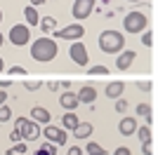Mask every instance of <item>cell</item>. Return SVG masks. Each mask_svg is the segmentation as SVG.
<instances>
[{
	"label": "cell",
	"instance_id": "1",
	"mask_svg": "<svg viewBox=\"0 0 158 155\" xmlns=\"http://www.w3.org/2000/svg\"><path fill=\"white\" fill-rule=\"evenodd\" d=\"M57 54H59V47H57V42H54L52 38H47V35L38 38V40L31 45V57L35 59V61H40V64L52 61Z\"/></svg>",
	"mask_w": 158,
	"mask_h": 155
},
{
	"label": "cell",
	"instance_id": "2",
	"mask_svg": "<svg viewBox=\"0 0 158 155\" xmlns=\"http://www.w3.org/2000/svg\"><path fill=\"white\" fill-rule=\"evenodd\" d=\"M99 50L104 52V54H118V52L125 50V38H123V33L120 31H102L99 33Z\"/></svg>",
	"mask_w": 158,
	"mask_h": 155
},
{
	"label": "cell",
	"instance_id": "3",
	"mask_svg": "<svg viewBox=\"0 0 158 155\" xmlns=\"http://www.w3.org/2000/svg\"><path fill=\"white\" fill-rule=\"evenodd\" d=\"M14 132L21 136V141H35V139L43 134L40 125L33 122V120H26V117H17V122H14Z\"/></svg>",
	"mask_w": 158,
	"mask_h": 155
},
{
	"label": "cell",
	"instance_id": "4",
	"mask_svg": "<svg viewBox=\"0 0 158 155\" xmlns=\"http://www.w3.org/2000/svg\"><path fill=\"white\" fill-rule=\"evenodd\" d=\"M146 26H149V19H146V14L142 12H130L125 14V19H123V28H125V33H130V35H135V33H144Z\"/></svg>",
	"mask_w": 158,
	"mask_h": 155
},
{
	"label": "cell",
	"instance_id": "5",
	"mask_svg": "<svg viewBox=\"0 0 158 155\" xmlns=\"http://www.w3.org/2000/svg\"><path fill=\"white\" fill-rule=\"evenodd\" d=\"M85 35V28H83V24H69L64 26V28H59V31H54V40H80Z\"/></svg>",
	"mask_w": 158,
	"mask_h": 155
},
{
	"label": "cell",
	"instance_id": "6",
	"mask_svg": "<svg viewBox=\"0 0 158 155\" xmlns=\"http://www.w3.org/2000/svg\"><path fill=\"white\" fill-rule=\"evenodd\" d=\"M94 2H97V0H76L73 7H71L73 19H76V21H85L87 17L94 12Z\"/></svg>",
	"mask_w": 158,
	"mask_h": 155
},
{
	"label": "cell",
	"instance_id": "7",
	"mask_svg": "<svg viewBox=\"0 0 158 155\" xmlns=\"http://www.w3.org/2000/svg\"><path fill=\"white\" fill-rule=\"evenodd\" d=\"M31 40V31H28L26 24H17L10 28V42H12L14 47H24Z\"/></svg>",
	"mask_w": 158,
	"mask_h": 155
},
{
	"label": "cell",
	"instance_id": "8",
	"mask_svg": "<svg viewBox=\"0 0 158 155\" xmlns=\"http://www.w3.org/2000/svg\"><path fill=\"white\" fill-rule=\"evenodd\" d=\"M43 136H45L50 143H54V146H64V143L69 141V134H66L61 127H54V125H45Z\"/></svg>",
	"mask_w": 158,
	"mask_h": 155
},
{
	"label": "cell",
	"instance_id": "9",
	"mask_svg": "<svg viewBox=\"0 0 158 155\" xmlns=\"http://www.w3.org/2000/svg\"><path fill=\"white\" fill-rule=\"evenodd\" d=\"M69 57H71V59H73V64L80 66V68H85V66H87V59H90V57H87L85 45H83L80 40H76V42L69 47Z\"/></svg>",
	"mask_w": 158,
	"mask_h": 155
},
{
	"label": "cell",
	"instance_id": "10",
	"mask_svg": "<svg viewBox=\"0 0 158 155\" xmlns=\"http://www.w3.org/2000/svg\"><path fill=\"white\" fill-rule=\"evenodd\" d=\"M135 59H137V52H135V50H123V52H118L116 68H118V71H127V68L135 64Z\"/></svg>",
	"mask_w": 158,
	"mask_h": 155
},
{
	"label": "cell",
	"instance_id": "11",
	"mask_svg": "<svg viewBox=\"0 0 158 155\" xmlns=\"http://www.w3.org/2000/svg\"><path fill=\"white\" fill-rule=\"evenodd\" d=\"M137 120L132 115H127V117H123L118 122V132H120V136H135V132H137Z\"/></svg>",
	"mask_w": 158,
	"mask_h": 155
},
{
	"label": "cell",
	"instance_id": "12",
	"mask_svg": "<svg viewBox=\"0 0 158 155\" xmlns=\"http://www.w3.org/2000/svg\"><path fill=\"white\" fill-rule=\"evenodd\" d=\"M31 120L38 125H50V120H52V115H50V110L43 108V106H33L31 108Z\"/></svg>",
	"mask_w": 158,
	"mask_h": 155
},
{
	"label": "cell",
	"instance_id": "13",
	"mask_svg": "<svg viewBox=\"0 0 158 155\" xmlns=\"http://www.w3.org/2000/svg\"><path fill=\"white\" fill-rule=\"evenodd\" d=\"M78 103H80V101H78V97H76L71 89H66L64 94L59 97V106H61L64 110H76V108H78Z\"/></svg>",
	"mask_w": 158,
	"mask_h": 155
},
{
	"label": "cell",
	"instance_id": "14",
	"mask_svg": "<svg viewBox=\"0 0 158 155\" xmlns=\"http://www.w3.org/2000/svg\"><path fill=\"white\" fill-rule=\"evenodd\" d=\"M76 97H78L80 103H90V106H92L94 99H97V89H94V87H90V85H85V87H80V92L76 94Z\"/></svg>",
	"mask_w": 158,
	"mask_h": 155
},
{
	"label": "cell",
	"instance_id": "15",
	"mask_svg": "<svg viewBox=\"0 0 158 155\" xmlns=\"http://www.w3.org/2000/svg\"><path fill=\"white\" fill-rule=\"evenodd\" d=\"M123 92H125V82H120V80L106 85V97H109V99H120V97H123Z\"/></svg>",
	"mask_w": 158,
	"mask_h": 155
},
{
	"label": "cell",
	"instance_id": "16",
	"mask_svg": "<svg viewBox=\"0 0 158 155\" xmlns=\"http://www.w3.org/2000/svg\"><path fill=\"white\" fill-rule=\"evenodd\" d=\"M78 115H76V110H66V115H61V125H64V129H76L78 127Z\"/></svg>",
	"mask_w": 158,
	"mask_h": 155
},
{
	"label": "cell",
	"instance_id": "17",
	"mask_svg": "<svg viewBox=\"0 0 158 155\" xmlns=\"http://www.w3.org/2000/svg\"><path fill=\"white\" fill-rule=\"evenodd\" d=\"M92 132H94L92 122H78V127L73 129V136H76V139H87Z\"/></svg>",
	"mask_w": 158,
	"mask_h": 155
},
{
	"label": "cell",
	"instance_id": "18",
	"mask_svg": "<svg viewBox=\"0 0 158 155\" xmlns=\"http://www.w3.org/2000/svg\"><path fill=\"white\" fill-rule=\"evenodd\" d=\"M24 19H26V24H28V26H38V21H40V14H38V10H35L33 5L24 7Z\"/></svg>",
	"mask_w": 158,
	"mask_h": 155
},
{
	"label": "cell",
	"instance_id": "19",
	"mask_svg": "<svg viewBox=\"0 0 158 155\" xmlns=\"http://www.w3.org/2000/svg\"><path fill=\"white\" fill-rule=\"evenodd\" d=\"M137 115H142L146 120V125H153V110L149 103H139L137 106Z\"/></svg>",
	"mask_w": 158,
	"mask_h": 155
},
{
	"label": "cell",
	"instance_id": "20",
	"mask_svg": "<svg viewBox=\"0 0 158 155\" xmlns=\"http://www.w3.org/2000/svg\"><path fill=\"white\" fill-rule=\"evenodd\" d=\"M38 26H40V28H43L45 33H50V31H54V26H57V19H54V17H40Z\"/></svg>",
	"mask_w": 158,
	"mask_h": 155
},
{
	"label": "cell",
	"instance_id": "21",
	"mask_svg": "<svg viewBox=\"0 0 158 155\" xmlns=\"http://www.w3.org/2000/svg\"><path fill=\"white\" fill-rule=\"evenodd\" d=\"M85 153L87 155H106V150L99 146L97 141H87V146H85Z\"/></svg>",
	"mask_w": 158,
	"mask_h": 155
},
{
	"label": "cell",
	"instance_id": "22",
	"mask_svg": "<svg viewBox=\"0 0 158 155\" xmlns=\"http://www.w3.org/2000/svg\"><path fill=\"white\" fill-rule=\"evenodd\" d=\"M135 134H137L139 139H142V143H151V141H153V136H151V129H149V125H146V127H137V132H135Z\"/></svg>",
	"mask_w": 158,
	"mask_h": 155
},
{
	"label": "cell",
	"instance_id": "23",
	"mask_svg": "<svg viewBox=\"0 0 158 155\" xmlns=\"http://www.w3.org/2000/svg\"><path fill=\"white\" fill-rule=\"evenodd\" d=\"M21 153H26V143L24 141H17L12 148L7 150V155H21Z\"/></svg>",
	"mask_w": 158,
	"mask_h": 155
},
{
	"label": "cell",
	"instance_id": "24",
	"mask_svg": "<svg viewBox=\"0 0 158 155\" xmlns=\"http://www.w3.org/2000/svg\"><path fill=\"white\" fill-rule=\"evenodd\" d=\"M87 73H90V75H106V73H109V68H106V66H90V68H87Z\"/></svg>",
	"mask_w": 158,
	"mask_h": 155
},
{
	"label": "cell",
	"instance_id": "25",
	"mask_svg": "<svg viewBox=\"0 0 158 155\" xmlns=\"http://www.w3.org/2000/svg\"><path fill=\"white\" fill-rule=\"evenodd\" d=\"M10 117H12V110L2 103V106H0V122H10Z\"/></svg>",
	"mask_w": 158,
	"mask_h": 155
},
{
	"label": "cell",
	"instance_id": "26",
	"mask_svg": "<svg viewBox=\"0 0 158 155\" xmlns=\"http://www.w3.org/2000/svg\"><path fill=\"white\" fill-rule=\"evenodd\" d=\"M142 45L153 47V31H144V33H142Z\"/></svg>",
	"mask_w": 158,
	"mask_h": 155
},
{
	"label": "cell",
	"instance_id": "27",
	"mask_svg": "<svg viewBox=\"0 0 158 155\" xmlns=\"http://www.w3.org/2000/svg\"><path fill=\"white\" fill-rule=\"evenodd\" d=\"M7 73H10V75H26V68H24V66H12V68H7Z\"/></svg>",
	"mask_w": 158,
	"mask_h": 155
},
{
	"label": "cell",
	"instance_id": "28",
	"mask_svg": "<svg viewBox=\"0 0 158 155\" xmlns=\"http://www.w3.org/2000/svg\"><path fill=\"white\" fill-rule=\"evenodd\" d=\"M24 87H26L28 92H35V89H40V87H43V82H40V80H35V82H31V80H28V82H24Z\"/></svg>",
	"mask_w": 158,
	"mask_h": 155
},
{
	"label": "cell",
	"instance_id": "29",
	"mask_svg": "<svg viewBox=\"0 0 158 155\" xmlns=\"http://www.w3.org/2000/svg\"><path fill=\"white\" fill-rule=\"evenodd\" d=\"M116 110H118V113H125L127 110V101L125 99H116Z\"/></svg>",
	"mask_w": 158,
	"mask_h": 155
},
{
	"label": "cell",
	"instance_id": "30",
	"mask_svg": "<svg viewBox=\"0 0 158 155\" xmlns=\"http://www.w3.org/2000/svg\"><path fill=\"white\" fill-rule=\"evenodd\" d=\"M113 155H132V150L127 146H118V148L113 150Z\"/></svg>",
	"mask_w": 158,
	"mask_h": 155
},
{
	"label": "cell",
	"instance_id": "31",
	"mask_svg": "<svg viewBox=\"0 0 158 155\" xmlns=\"http://www.w3.org/2000/svg\"><path fill=\"white\" fill-rule=\"evenodd\" d=\"M137 87H139L142 92H151V89H153V85H151V82H137Z\"/></svg>",
	"mask_w": 158,
	"mask_h": 155
},
{
	"label": "cell",
	"instance_id": "32",
	"mask_svg": "<svg viewBox=\"0 0 158 155\" xmlns=\"http://www.w3.org/2000/svg\"><path fill=\"white\" fill-rule=\"evenodd\" d=\"M142 153L144 155H153L151 153V143H142Z\"/></svg>",
	"mask_w": 158,
	"mask_h": 155
},
{
	"label": "cell",
	"instance_id": "33",
	"mask_svg": "<svg viewBox=\"0 0 158 155\" xmlns=\"http://www.w3.org/2000/svg\"><path fill=\"white\" fill-rule=\"evenodd\" d=\"M66 155H83V150L78 148V146H73V148H69V153Z\"/></svg>",
	"mask_w": 158,
	"mask_h": 155
},
{
	"label": "cell",
	"instance_id": "34",
	"mask_svg": "<svg viewBox=\"0 0 158 155\" xmlns=\"http://www.w3.org/2000/svg\"><path fill=\"white\" fill-rule=\"evenodd\" d=\"M10 85H12V82H10V80H0V89H7Z\"/></svg>",
	"mask_w": 158,
	"mask_h": 155
},
{
	"label": "cell",
	"instance_id": "35",
	"mask_svg": "<svg viewBox=\"0 0 158 155\" xmlns=\"http://www.w3.org/2000/svg\"><path fill=\"white\" fill-rule=\"evenodd\" d=\"M7 101V94H5V89H0V106Z\"/></svg>",
	"mask_w": 158,
	"mask_h": 155
},
{
	"label": "cell",
	"instance_id": "36",
	"mask_svg": "<svg viewBox=\"0 0 158 155\" xmlns=\"http://www.w3.org/2000/svg\"><path fill=\"white\" fill-rule=\"evenodd\" d=\"M47 87H50L52 92H57V89H59V82H47Z\"/></svg>",
	"mask_w": 158,
	"mask_h": 155
},
{
	"label": "cell",
	"instance_id": "37",
	"mask_svg": "<svg viewBox=\"0 0 158 155\" xmlns=\"http://www.w3.org/2000/svg\"><path fill=\"white\" fill-rule=\"evenodd\" d=\"M45 2H47V0H31V5H33V7H38V5H45Z\"/></svg>",
	"mask_w": 158,
	"mask_h": 155
},
{
	"label": "cell",
	"instance_id": "38",
	"mask_svg": "<svg viewBox=\"0 0 158 155\" xmlns=\"http://www.w3.org/2000/svg\"><path fill=\"white\" fill-rule=\"evenodd\" d=\"M35 155H52V153H47V150L43 148V146H40V148H38V153H35Z\"/></svg>",
	"mask_w": 158,
	"mask_h": 155
},
{
	"label": "cell",
	"instance_id": "39",
	"mask_svg": "<svg viewBox=\"0 0 158 155\" xmlns=\"http://www.w3.org/2000/svg\"><path fill=\"white\" fill-rule=\"evenodd\" d=\"M5 71V64H2V59H0V73Z\"/></svg>",
	"mask_w": 158,
	"mask_h": 155
},
{
	"label": "cell",
	"instance_id": "40",
	"mask_svg": "<svg viewBox=\"0 0 158 155\" xmlns=\"http://www.w3.org/2000/svg\"><path fill=\"white\" fill-rule=\"evenodd\" d=\"M2 42H5V38H2V35H0V45H2Z\"/></svg>",
	"mask_w": 158,
	"mask_h": 155
},
{
	"label": "cell",
	"instance_id": "41",
	"mask_svg": "<svg viewBox=\"0 0 158 155\" xmlns=\"http://www.w3.org/2000/svg\"><path fill=\"white\" fill-rule=\"evenodd\" d=\"M0 24H2V10H0Z\"/></svg>",
	"mask_w": 158,
	"mask_h": 155
},
{
	"label": "cell",
	"instance_id": "42",
	"mask_svg": "<svg viewBox=\"0 0 158 155\" xmlns=\"http://www.w3.org/2000/svg\"><path fill=\"white\" fill-rule=\"evenodd\" d=\"M127 2H142V0H127Z\"/></svg>",
	"mask_w": 158,
	"mask_h": 155
}]
</instances>
